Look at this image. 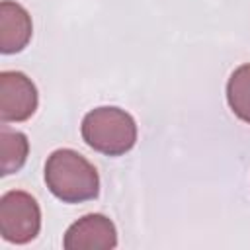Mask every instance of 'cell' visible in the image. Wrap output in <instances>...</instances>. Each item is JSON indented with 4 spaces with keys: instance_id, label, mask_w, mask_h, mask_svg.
Listing matches in <instances>:
<instances>
[{
    "instance_id": "obj_1",
    "label": "cell",
    "mask_w": 250,
    "mask_h": 250,
    "mask_svg": "<svg viewBox=\"0 0 250 250\" xmlns=\"http://www.w3.org/2000/svg\"><path fill=\"white\" fill-rule=\"evenodd\" d=\"M45 184L62 203L92 201L100 193L96 166L72 148H57L47 156Z\"/></svg>"
},
{
    "instance_id": "obj_2",
    "label": "cell",
    "mask_w": 250,
    "mask_h": 250,
    "mask_svg": "<svg viewBox=\"0 0 250 250\" xmlns=\"http://www.w3.org/2000/svg\"><path fill=\"white\" fill-rule=\"evenodd\" d=\"M80 133L84 143L105 156H121L137 143V123L131 113L115 105H102L88 111Z\"/></svg>"
},
{
    "instance_id": "obj_3",
    "label": "cell",
    "mask_w": 250,
    "mask_h": 250,
    "mask_svg": "<svg viewBox=\"0 0 250 250\" xmlns=\"http://www.w3.org/2000/svg\"><path fill=\"white\" fill-rule=\"evenodd\" d=\"M41 230L37 199L21 189H10L0 197V234L6 242L27 244Z\"/></svg>"
},
{
    "instance_id": "obj_4",
    "label": "cell",
    "mask_w": 250,
    "mask_h": 250,
    "mask_svg": "<svg viewBox=\"0 0 250 250\" xmlns=\"http://www.w3.org/2000/svg\"><path fill=\"white\" fill-rule=\"evenodd\" d=\"M39 104L37 88L31 78L20 70L0 72V119L2 123L27 121Z\"/></svg>"
},
{
    "instance_id": "obj_5",
    "label": "cell",
    "mask_w": 250,
    "mask_h": 250,
    "mask_svg": "<svg viewBox=\"0 0 250 250\" xmlns=\"http://www.w3.org/2000/svg\"><path fill=\"white\" fill-rule=\"evenodd\" d=\"M66 250H111L117 246V229L102 213H88L72 223L62 238Z\"/></svg>"
},
{
    "instance_id": "obj_6",
    "label": "cell",
    "mask_w": 250,
    "mask_h": 250,
    "mask_svg": "<svg viewBox=\"0 0 250 250\" xmlns=\"http://www.w3.org/2000/svg\"><path fill=\"white\" fill-rule=\"evenodd\" d=\"M33 23L27 10L14 2L2 0L0 2V51L4 55L20 53L31 41Z\"/></svg>"
},
{
    "instance_id": "obj_7",
    "label": "cell",
    "mask_w": 250,
    "mask_h": 250,
    "mask_svg": "<svg viewBox=\"0 0 250 250\" xmlns=\"http://www.w3.org/2000/svg\"><path fill=\"white\" fill-rule=\"evenodd\" d=\"M0 154H2V176H10L21 170L29 154V141L21 131L10 129L6 123L0 127Z\"/></svg>"
},
{
    "instance_id": "obj_8",
    "label": "cell",
    "mask_w": 250,
    "mask_h": 250,
    "mask_svg": "<svg viewBox=\"0 0 250 250\" xmlns=\"http://www.w3.org/2000/svg\"><path fill=\"white\" fill-rule=\"evenodd\" d=\"M227 102L232 113L250 123V62L234 68L227 82Z\"/></svg>"
}]
</instances>
